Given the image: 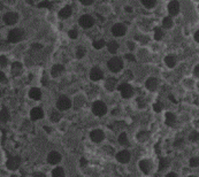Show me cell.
<instances>
[{"mask_svg": "<svg viewBox=\"0 0 199 177\" xmlns=\"http://www.w3.org/2000/svg\"><path fill=\"white\" fill-rule=\"evenodd\" d=\"M107 67L110 68V70L113 71V73H119L123 68V61L120 58L114 57L107 62Z\"/></svg>", "mask_w": 199, "mask_h": 177, "instance_id": "cell-1", "label": "cell"}, {"mask_svg": "<svg viewBox=\"0 0 199 177\" xmlns=\"http://www.w3.org/2000/svg\"><path fill=\"white\" fill-rule=\"evenodd\" d=\"M22 38H23V31H22L21 29L16 28L8 32L7 40L9 43H18Z\"/></svg>", "mask_w": 199, "mask_h": 177, "instance_id": "cell-2", "label": "cell"}, {"mask_svg": "<svg viewBox=\"0 0 199 177\" xmlns=\"http://www.w3.org/2000/svg\"><path fill=\"white\" fill-rule=\"evenodd\" d=\"M92 112L97 116H103L107 112V107L103 101H96L92 106Z\"/></svg>", "mask_w": 199, "mask_h": 177, "instance_id": "cell-3", "label": "cell"}, {"mask_svg": "<svg viewBox=\"0 0 199 177\" xmlns=\"http://www.w3.org/2000/svg\"><path fill=\"white\" fill-rule=\"evenodd\" d=\"M119 90H120V92L122 94V98H125V99H129L134 94V90H132L131 85H129L128 83L121 84L119 86Z\"/></svg>", "mask_w": 199, "mask_h": 177, "instance_id": "cell-4", "label": "cell"}, {"mask_svg": "<svg viewBox=\"0 0 199 177\" xmlns=\"http://www.w3.org/2000/svg\"><path fill=\"white\" fill-rule=\"evenodd\" d=\"M57 107L60 110H67L71 107V101L69 98H67L66 96H61L59 99H58Z\"/></svg>", "mask_w": 199, "mask_h": 177, "instance_id": "cell-5", "label": "cell"}, {"mask_svg": "<svg viewBox=\"0 0 199 177\" xmlns=\"http://www.w3.org/2000/svg\"><path fill=\"white\" fill-rule=\"evenodd\" d=\"M78 23L81 27L85 29H89L91 28L93 24H94V20H93L92 16H90V15H82L79 20H78Z\"/></svg>", "mask_w": 199, "mask_h": 177, "instance_id": "cell-6", "label": "cell"}, {"mask_svg": "<svg viewBox=\"0 0 199 177\" xmlns=\"http://www.w3.org/2000/svg\"><path fill=\"white\" fill-rule=\"evenodd\" d=\"M18 16L14 12H8V13H6V14L4 15V22L8 25L15 24V23L18 22Z\"/></svg>", "mask_w": 199, "mask_h": 177, "instance_id": "cell-7", "label": "cell"}, {"mask_svg": "<svg viewBox=\"0 0 199 177\" xmlns=\"http://www.w3.org/2000/svg\"><path fill=\"white\" fill-rule=\"evenodd\" d=\"M20 163H21V159H20L18 156H12V158H9V159L7 160L6 166H7L8 169L15 170L20 167Z\"/></svg>", "mask_w": 199, "mask_h": 177, "instance_id": "cell-8", "label": "cell"}, {"mask_svg": "<svg viewBox=\"0 0 199 177\" xmlns=\"http://www.w3.org/2000/svg\"><path fill=\"white\" fill-rule=\"evenodd\" d=\"M125 24H122V23H116V24L113 25V28H112V33L114 36H116V37H122V36L125 33Z\"/></svg>", "mask_w": 199, "mask_h": 177, "instance_id": "cell-9", "label": "cell"}, {"mask_svg": "<svg viewBox=\"0 0 199 177\" xmlns=\"http://www.w3.org/2000/svg\"><path fill=\"white\" fill-rule=\"evenodd\" d=\"M60 161H61L60 153L57 152V151H52V152H50V154L47 156V162L50 163V164H58Z\"/></svg>", "mask_w": 199, "mask_h": 177, "instance_id": "cell-10", "label": "cell"}, {"mask_svg": "<svg viewBox=\"0 0 199 177\" xmlns=\"http://www.w3.org/2000/svg\"><path fill=\"white\" fill-rule=\"evenodd\" d=\"M90 137H91V140H93L94 143H100L104 140V132L99 129H97V130H93L91 131V134H90Z\"/></svg>", "mask_w": 199, "mask_h": 177, "instance_id": "cell-11", "label": "cell"}, {"mask_svg": "<svg viewBox=\"0 0 199 177\" xmlns=\"http://www.w3.org/2000/svg\"><path fill=\"white\" fill-rule=\"evenodd\" d=\"M103 77H104V73L100 68L94 67L91 69V71H90V78H91L92 81H99V79H101Z\"/></svg>", "mask_w": 199, "mask_h": 177, "instance_id": "cell-12", "label": "cell"}, {"mask_svg": "<svg viewBox=\"0 0 199 177\" xmlns=\"http://www.w3.org/2000/svg\"><path fill=\"white\" fill-rule=\"evenodd\" d=\"M116 160L121 163H127L130 160V152L129 151H121L116 154Z\"/></svg>", "mask_w": 199, "mask_h": 177, "instance_id": "cell-13", "label": "cell"}, {"mask_svg": "<svg viewBox=\"0 0 199 177\" xmlns=\"http://www.w3.org/2000/svg\"><path fill=\"white\" fill-rule=\"evenodd\" d=\"M30 116H31L32 121L40 120V119L44 116L43 109H42L40 107H35V108H33V109H31V112H30Z\"/></svg>", "mask_w": 199, "mask_h": 177, "instance_id": "cell-14", "label": "cell"}, {"mask_svg": "<svg viewBox=\"0 0 199 177\" xmlns=\"http://www.w3.org/2000/svg\"><path fill=\"white\" fill-rule=\"evenodd\" d=\"M168 12H169L171 15H177L178 12H180V4H178V1H176V0L171 1L169 5H168Z\"/></svg>", "mask_w": 199, "mask_h": 177, "instance_id": "cell-15", "label": "cell"}, {"mask_svg": "<svg viewBox=\"0 0 199 177\" xmlns=\"http://www.w3.org/2000/svg\"><path fill=\"white\" fill-rule=\"evenodd\" d=\"M139 168L144 174H150V171L152 169V164H151L149 160H142L139 162Z\"/></svg>", "mask_w": 199, "mask_h": 177, "instance_id": "cell-16", "label": "cell"}, {"mask_svg": "<svg viewBox=\"0 0 199 177\" xmlns=\"http://www.w3.org/2000/svg\"><path fill=\"white\" fill-rule=\"evenodd\" d=\"M145 86L149 88L150 91H154L158 88V79L156 77H150L145 83Z\"/></svg>", "mask_w": 199, "mask_h": 177, "instance_id": "cell-17", "label": "cell"}, {"mask_svg": "<svg viewBox=\"0 0 199 177\" xmlns=\"http://www.w3.org/2000/svg\"><path fill=\"white\" fill-rule=\"evenodd\" d=\"M29 97L31 98L32 100H39L42 98V91L37 88H33L29 91Z\"/></svg>", "mask_w": 199, "mask_h": 177, "instance_id": "cell-18", "label": "cell"}, {"mask_svg": "<svg viewBox=\"0 0 199 177\" xmlns=\"http://www.w3.org/2000/svg\"><path fill=\"white\" fill-rule=\"evenodd\" d=\"M64 70V66H61V64H54L53 67H52V69H51V74H52L53 77H57V76L62 74Z\"/></svg>", "mask_w": 199, "mask_h": 177, "instance_id": "cell-19", "label": "cell"}, {"mask_svg": "<svg viewBox=\"0 0 199 177\" xmlns=\"http://www.w3.org/2000/svg\"><path fill=\"white\" fill-rule=\"evenodd\" d=\"M71 12H73L71 6H66V7H64L60 12H59V18H68L71 15Z\"/></svg>", "mask_w": 199, "mask_h": 177, "instance_id": "cell-20", "label": "cell"}, {"mask_svg": "<svg viewBox=\"0 0 199 177\" xmlns=\"http://www.w3.org/2000/svg\"><path fill=\"white\" fill-rule=\"evenodd\" d=\"M22 73V63L20 62H13L12 64V74L14 75V76H18V75Z\"/></svg>", "mask_w": 199, "mask_h": 177, "instance_id": "cell-21", "label": "cell"}, {"mask_svg": "<svg viewBox=\"0 0 199 177\" xmlns=\"http://www.w3.org/2000/svg\"><path fill=\"white\" fill-rule=\"evenodd\" d=\"M117 84V79L116 78H114V77H110L108 78L106 81V88L107 90H110V91H113L114 88H115V86H116Z\"/></svg>", "mask_w": 199, "mask_h": 177, "instance_id": "cell-22", "label": "cell"}, {"mask_svg": "<svg viewBox=\"0 0 199 177\" xmlns=\"http://www.w3.org/2000/svg\"><path fill=\"white\" fill-rule=\"evenodd\" d=\"M165 62H166V64L169 68H173L176 64V58L174 55H167V57L165 58Z\"/></svg>", "mask_w": 199, "mask_h": 177, "instance_id": "cell-23", "label": "cell"}, {"mask_svg": "<svg viewBox=\"0 0 199 177\" xmlns=\"http://www.w3.org/2000/svg\"><path fill=\"white\" fill-rule=\"evenodd\" d=\"M176 122V117L173 113H167L166 114V124L169 127H173L174 123Z\"/></svg>", "mask_w": 199, "mask_h": 177, "instance_id": "cell-24", "label": "cell"}, {"mask_svg": "<svg viewBox=\"0 0 199 177\" xmlns=\"http://www.w3.org/2000/svg\"><path fill=\"white\" fill-rule=\"evenodd\" d=\"M107 48L110 53H115L119 48V43H116L115 40H110V43H107Z\"/></svg>", "mask_w": 199, "mask_h": 177, "instance_id": "cell-25", "label": "cell"}, {"mask_svg": "<svg viewBox=\"0 0 199 177\" xmlns=\"http://www.w3.org/2000/svg\"><path fill=\"white\" fill-rule=\"evenodd\" d=\"M9 120V112L6 108L0 110V122H7Z\"/></svg>", "mask_w": 199, "mask_h": 177, "instance_id": "cell-26", "label": "cell"}, {"mask_svg": "<svg viewBox=\"0 0 199 177\" xmlns=\"http://www.w3.org/2000/svg\"><path fill=\"white\" fill-rule=\"evenodd\" d=\"M52 177H64V170L61 167H57L52 170Z\"/></svg>", "mask_w": 199, "mask_h": 177, "instance_id": "cell-27", "label": "cell"}, {"mask_svg": "<svg viewBox=\"0 0 199 177\" xmlns=\"http://www.w3.org/2000/svg\"><path fill=\"white\" fill-rule=\"evenodd\" d=\"M50 119L52 122H59V121L61 120V114L59 113V112H57V110H53V112L51 113Z\"/></svg>", "mask_w": 199, "mask_h": 177, "instance_id": "cell-28", "label": "cell"}, {"mask_svg": "<svg viewBox=\"0 0 199 177\" xmlns=\"http://www.w3.org/2000/svg\"><path fill=\"white\" fill-rule=\"evenodd\" d=\"M162 37H164V31H162V29L161 28L154 29V38H156V40H160V39H162Z\"/></svg>", "mask_w": 199, "mask_h": 177, "instance_id": "cell-29", "label": "cell"}, {"mask_svg": "<svg viewBox=\"0 0 199 177\" xmlns=\"http://www.w3.org/2000/svg\"><path fill=\"white\" fill-rule=\"evenodd\" d=\"M104 46H105V40L104 39H97V40L93 42V47L97 48V50H100Z\"/></svg>", "mask_w": 199, "mask_h": 177, "instance_id": "cell-30", "label": "cell"}, {"mask_svg": "<svg viewBox=\"0 0 199 177\" xmlns=\"http://www.w3.org/2000/svg\"><path fill=\"white\" fill-rule=\"evenodd\" d=\"M162 25L167 29L171 28V25H173V20H171V16H167V18H165L164 20H162Z\"/></svg>", "mask_w": 199, "mask_h": 177, "instance_id": "cell-31", "label": "cell"}, {"mask_svg": "<svg viewBox=\"0 0 199 177\" xmlns=\"http://www.w3.org/2000/svg\"><path fill=\"white\" fill-rule=\"evenodd\" d=\"M168 164H169V162H168V159H166V158H161L160 162H159V170L166 169V168L168 167Z\"/></svg>", "mask_w": 199, "mask_h": 177, "instance_id": "cell-32", "label": "cell"}, {"mask_svg": "<svg viewBox=\"0 0 199 177\" xmlns=\"http://www.w3.org/2000/svg\"><path fill=\"white\" fill-rule=\"evenodd\" d=\"M119 143H120L121 145H127V144H128V137H127V134L122 132L121 135L119 136Z\"/></svg>", "mask_w": 199, "mask_h": 177, "instance_id": "cell-33", "label": "cell"}, {"mask_svg": "<svg viewBox=\"0 0 199 177\" xmlns=\"http://www.w3.org/2000/svg\"><path fill=\"white\" fill-rule=\"evenodd\" d=\"M142 4L146 8H152L156 6V0H142Z\"/></svg>", "mask_w": 199, "mask_h": 177, "instance_id": "cell-34", "label": "cell"}, {"mask_svg": "<svg viewBox=\"0 0 199 177\" xmlns=\"http://www.w3.org/2000/svg\"><path fill=\"white\" fill-rule=\"evenodd\" d=\"M38 7L39 8H48V9H51V8H52V4H51L50 1L45 0V1H42V3H39Z\"/></svg>", "mask_w": 199, "mask_h": 177, "instance_id": "cell-35", "label": "cell"}, {"mask_svg": "<svg viewBox=\"0 0 199 177\" xmlns=\"http://www.w3.org/2000/svg\"><path fill=\"white\" fill-rule=\"evenodd\" d=\"M85 55V48L82 46H79L77 48V53H76V57L78 58V59H81V58H83Z\"/></svg>", "mask_w": 199, "mask_h": 177, "instance_id": "cell-36", "label": "cell"}, {"mask_svg": "<svg viewBox=\"0 0 199 177\" xmlns=\"http://www.w3.org/2000/svg\"><path fill=\"white\" fill-rule=\"evenodd\" d=\"M189 139H190L191 142H197V140H199V132H197V131L191 132V135L189 136Z\"/></svg>", "mask_w": 199, "mask_h": 177, "instance_id": "cell-37", "label": "cell"}, {"mask_svg": "<svg viewBox=\"0 0 199 177\" xmlns=\"http://www.w3.org/2000/svg\"><path fill=\"white\" fill-rule=\"evenodd\" d=\"M162 107H164V105L161 103H156L153 105V109H154V112H156V113H160L161 110H162Z\"/></svg>", "mask_w": 199, "mask_h": 177, "instance_id": "cell-38", "label": "cell"}, {"mask_svg": "<svg viewBox=\"0 0 199 177\" xmlns=\"http://www.w3.org/2000/svg\"><path fill=\"white\" fill-rule=\"evenodd\" d=\"M7 66V58L5 55H0V68Z\"/></svg>", "mask_w": 199, "mask_h": 177, "instance_id": "cell-39", "label": "cell"}, {"mask_svg": "<svg viewBox=\"0 0 199 177\" xmlns=\"http://www.w3.org/2000/svg\"><path fill=\"white\" fill-rule=\"evenodd\" d=\"M190 166L198 167L199 166V158H192V159H190Z\"/></svg>", "mask_w": 199, "mask_h": 177, "instance_id": "cell-40", "label": "cell"}, {"mask_svg": "<svg viewBox=\"0 0 199 177\" xmlns=\"http://www.w3.org/2000/svg\"><path fill=\"white\" fill-rule=\"evenodd\" d=\"M68 35H69V37H70V38H73V39L77 38V31H76L75 29H73V30H69Z\"/></svg>", "mask_w": 199, "mask_h": 177, "instance_id": "cell-41", "label": "cell"}, {"mask_svg": "<svg viewBox=\"0 0 199 177\" xmlns=\"http://www.w3.org/2000/svg\"><path fill=\"white\" fill-rule=\"evenodd\" d=\"M125 59H128V60H130V61H132V62H134V61L136 60V58L134 57V55H132V54H125Z\"/></svg>", "mask_w": 199, "mask_h": 177, "instance_id": "cell-42", "label": "cell"}, {"mask_svg": "<svg viewBox=\"0 0 199 177\" xmlns=\"http://www.w3.org/2000/svg\"><path fill=\"white\" fill-rule=\"evenodd\" d=\"M83 5H91L94 1V0H79Z\"/></svg>", "mask_w": 199, "mask_h": 177, "instance_id": "cell-43", "label": "cell"}, {"mask_svg": "<svg viewBox=\"0 0 199 177\" xmlns=\"http://www.w3.org/2000/svg\"><path fill=\"white\" fill-rule=\"evenodd\" d=\"M6 81V76H5V74L3 73V71L0 70V83H3V82Z\"/></svg>", "mask_w": 199, "mask_h": 177, "instance_id": "cell-44", "label": "cell"}, {"mask_svg": "<svg viewBox=\"0 0 199 177\" xmlns=\"http://www.w3.org/2000/svg\"><path fill=\"white\" fill-rule=\"evenodd\" d=\"M193 73H195V75L197 76V77H199V64L195 67V70H193Z\"/></svg>", "mask_w": 199, "mask_h": 177, "instance_id": "cell-45", "label": "cell"}, {"mask_svg": "<svg viewBox=\"0 0 199 177\" xmlns=\"http://www.w3.org/2000/svg\"><path fill=\"white\" fill-rule=\"evenodd\" d=\"M33 177H46V176H45V174L43 173H36L33 174Z\"/></svg>", "mask_w": 199, "mask_h": 177, "instance_id": "cell-46", "label": "cell"}, {"mask_svg": "<svg viewBox=\"0 0 199 177\" xmlns=\"http://www.w3.org/2000/svg\"><path fill=\"white\" fill-rule=\"evenodd\" d=\"M86 164H88V162H86V160L84 159V158H82V159H81V166L85 167Z\"/></svg>", "mask_w": 199, "mask_h": 177, "instance_id": "cell-47", "label": "cell"}, {"mask_svg": "<svg viewBox=\"0 0 199 177\" xmlns=\"http://www.w3.org/2000/svg\"><path fill=\"white\" fill-rule=\"evenodd\" d=\"M183 144V139H180V140H176L175 142V146H181Z\"/></svg>", "mask_w": 199, "mask_h": 177, "instance_id": "cell-48", "label": "cell"}, {"mask_svg": "<svg viewBox=\"0 0 199 177\" xmlns=\"http://www.w3.org/2000/svg\"><path fill=\"white\" fill-rule=\"evenodd\" d=\"M195 39H196V42H198L199 43V30H197L195 33Z\"/></svg>", "mask_w": 199, "mask_h": 177, "instance_id": "cell-49", "label": "cell"}, {"mask_svg": "<svg viewBox=\"0 0 199 177\" xmlns=\"http://www.w3.org/2000/svg\"><path fill=\"white\" fill-rule=\"evenodd\" d=\"M4 47H7L6 42H0V48H4Z\"/></svg>", "mask_w": 199, "mask_h": 177, "instance_id": "cell-50", "label": "cell"}, {"mask_svg": "<svg viewBox=\"0 0 199 177\" xmlns=\"http://www.w3.org/2000/svg\"><path fill=\"white\" fill-rule=\"evenodd\" d=\"M166 177H177V175H176L175 173H169V174L166 175Z\"/></svg>", "mask_w": 199, "mask_h": 177, "instance_id": "cell-51", "label": "cell"}, {"mask_svg": "<svg viewBox=\"0 0 199 177\" xmlns=\"http://www.w3.org/2000/svg\"><path fill=\"white\" fill-rule=\"evenodd\" d=\"M125 11H127V12H131V8H130V7H125Z\"/></svg>", "mask_w": 199, "mask_h": 177, "instance_id": "cell-52", "label": "cell"}, {"mask_svg": "<svg viewBox=\"0 0 199 177\" xmlns=\"http://www.w3.org/2000/svg\"><path fill=\"white\" fill-rule=\"evenodd\" d=\"M4 8V5H3V3H0V11Z\"/></svg>", "mask_w": 199, "mask_h": 177, "instance_id": "cell-53", "label": "cell"}, {"mask_svg": "<svg viewBox=\"0 0 199 177\" xmlns=\"http://www.w3.org/2000/svg\"><path fill=\"white\" fill-rule=\"evenodd\" d=\"M11 177H18V176H16V175H12Z\"/></svg>", "mask_w": 199, "mask_h": 177, "instance_id": "cell-54", "label": "cell"}, {"mask_svg": "<svg viewBox=\"0 0 199 177\" xmlns=\"http://www.w3.org/2000/svg\"><path fill=\"white\" fill-rule=\"evenodd\" d=\"M189 177H195V176H189Z\"/></svg>", "mask_w": 199, "mask_h": 177, "instance_id": "cell-55", "label": "cell"}]
</instances>
